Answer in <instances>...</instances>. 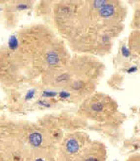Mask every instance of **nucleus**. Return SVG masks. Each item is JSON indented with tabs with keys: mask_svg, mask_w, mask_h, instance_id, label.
<instances>
[{
	"mask_svg": "<svg viewBox=\"0 0 140 161\" xmlns=\"http://www.w3.org/2000/svg\"><path fill=\"white\" fill-rule=\"evenodd\" d=\"M128 47L131 52L140 58V30H133L128 37Z\"/></svg>",
	"mask_w": 140,
	"mask_h": 161,
	"instance_id": "39448f33",
	"label": "nucleus"
},
{
	"mask_svg": "<svg viewBox=\"0 0 140 161\" xmlns=\"http://www.w3.org/2000/svg\"><path fill=\"white\" fill-rule=\"evenodd\" d=\"M131 26L133 30H140V4L135 9Z\"/></svg>",
	"mask_w": 140,
	"mask_h": 161,
	"instance_id": "0eeeda50",
	"label": "nucleus"
},
{
	"mask_svg": "<svg viewBox=\"0 0 140 161\" xmlns=\"http://www.w3.org/2000/svg\"><path fill=\"white\" fill-rule=\"evenodd\" d=\"M8 45H9V47L11 49H15L18 46V41H17L16 36H12L10 38H9V41H8Z\"/></svg>",
	"mask_w": 140,
	"mask_h": 161,
	"instance_id": "6e6552de",
	"label": "nucleus"
},
{
	"mask_svg": "<svg viewBox=\"0 0 140 161\" xmlns=\"http://www.w3.org/2000/svg\"><path fill=\"white\" fill-rule=\"evenodd\" d=\"M33 95H34V90H31V91H30V92H28L27 95H26V97H25V98H26V99H30V98H32V97H33Z\"/></svg>",
	"mask_w": 140,
	"mask_h": 161,
	"instance_id": "f8f14e48",
	"label": "nucleus"
},
{
	"mask_svg": "<svg viewBox=\"0 0 140 161\" xmlns=\"http://www.w3.org/2000/svg\"><path fill=\"white\" fill-rule=\"evenodd\" d=\"M126 161H140V153H135V154L129 156Z\"/></svg>",
	"mask_w": 140,
	"mask_h": 161,
	"instance_id": "1a4fd4ad",
	"label": "nucleus"
},
{
	"mask_svg": "<svg viewBox=\"0 0 140 161\" xmlns=\"http://www.w3.org/2000/svg\"><path fill=\"white\" fill-rule=\"evenodd\" d=\"M91 141L86 133H75L70 135L63 142L61 149V161H74L82 149Z\"/></svg>",
	"mask_w": 140,
	"mask_h": 161,
	"instance_id": "7ed1b4c3",
	"label": "nucleus"
},
{
	"mask_svg": "<svg viewBox=\"0 0 140 161\" xmlns=\"http://www.w3.org/2000/svg\"><path fill=\"white\" fill-rule=\"evenodd\" d=\"M69 96H70V94H69V93H68V92H60V97H61L66 98V97H69Z\"/></svg>",
	"mask_w": 140,
	"mask_h": 161,
	"instance_id": "ddd939ff",
	"label": "nucleus"
},
{
	"mask_svg": "<svg viewBox=\"0 0 140 161\" xmlns=\"http://www.w3.org/2000/svg\"><path fill=\"white\" fill-rule=\"evenodd\" d=\"M33 161H52V159H48V158L42 157V156H36L34 158Z\"/></svg>",
	"mask_w": 140,
	"mask_h": 161,
	"instance_id": "9d476101",
	"label": "nucleus"
},
{
	"mask_svg": "<svg viewBox=\"0 0 140 161\" xmlns=\"http://www.w3.org/2000/svg\"><path fill=\"white\" fill-rule=\"evenodd\" d=\"M29 141L33 147H39L42 142V136L38 132H34V133L30 134L29 136Z\"/></svg>",
	"mask_w": 140,
	"mask_h": 161,
	"instance_id": "423d86ee",
	"label": "nucleus"
},
{
	"mask_svg": "<svg viewBox=\"0 0 140 161\" xmlns=\"http://www.w3.org/2000/svg\"><path fill=\"white\" fill-rule=\"evenodd\" d=\"M106 158L107 150L104 143L91 140L74 161H106Z\"/></svg>",
	"mask_w": 140,
	"mask_h": 161,
	"instance_id": "20e7f679",
	"label": "nucleus"
},
{
	"mask_svg": "<svg viewBox=\"0 0 140 161\" xmlns=\"http://www.w3.org/2000/svg\"><path fill=\"white\" fill-rule=\"evenodd\" d=\"M73 6L78 48L94 55L110 53L113 40L123 30L126 6L113 0L83 1Z\"/></svg>",
	"mask_w": 140,
	"mask_h": 161,
	"instance_id": "f257e3e1",
	"label": "nucleus"
},
{
	"mask_svg": "<svg viewBox=\"0 0 140 161\" xmlns=\"http://www.w3.org/2000/svg\"><path fill=\"white\" fill-rule=\"evenodd\" d=\"M56 94H57V92H44V93H43V95L46 97H53Z\"/></svg>",
	"mask_w": 140,
	"mask_h": 161,
	"instance_id": "9b49d317",
	"label": "nucleus"
},
{
	"mask_svg": "<svg viewBox=\"0 0 140 161\" xmlns=\"http://www.w3.org/2000/svg\"><path fill=\"white\" fill-rule=\"evenodd\" d=\"M19 8H26V6L25 5H19Z\"/></svg>",
	"mask_w": 140,
	"mask_h": 161,
	"instance_id": "4468645a",
	"label": "nucleus"
},
{
	"mask_svg": "<svg viewBox=\"0 0 140 161\" xmlns=\"http://www.w3.org/2000/svg\"><path fill=\"white\" fill-rule=\"evenodd\" d=\"M118 104L112 97L103 92H94L83 100L80 112L86 119L103 122L117 113Z\"/></svg>",
	"mask_w": 140,
	"mask_h": 161,
	"instance_id": "f03ea898",
	"label": "nucleus"
}]
</instances>
